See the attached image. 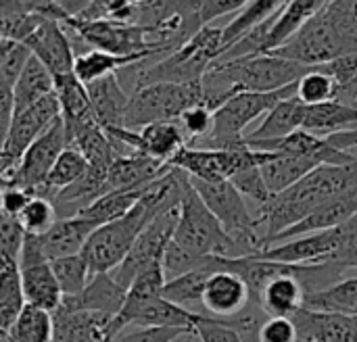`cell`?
Here are the masks:
<instances>
[{
	"label": "cell",
	"instance_id": "obj_19",
	"mask_svg": "<svg viewBox=\"0 0 357 342\" xmlns=\"http://www.w3.org/2000/svg\"><path fill=\"white\" fill-rule=\"evenodd\" d=\"M94 119L102 130L123 127V117L130 104V94L121 88L117 75H107L86 86Z\"/></svg>",
	"mask_w": 357,
	"mask_h": 342
},
{
	"label": "cell",
	"instance_id": "obj_29",
	"mask_svg": "<svg viewBox=\"0 0 357 342\" xmlns=\"http://www.w3.org/2000/svg\"><path fill=\"white\" fill-rule=\"evenodd\" d=\"M303 309L324 311V313H341V316H357V278H343L335 286L305 297Z\"/></svg>",
	"mask_w": 357,
	"mask_h": 342
},
{
	"label": "cell",
	"instance_id": "obj_17",
	"mask_svg": "<svg viewBox=\"0 0 357 342\" xmlns=\"http://www.w3.org/2000/svg\"><path fill=\"white\" fill-rule=\"evenodd\" d=\"M354 217H357V188L341 194V196H337V199H333L331 203H326L324 207H320L318 211L307 215L303 221H299L297 226H293L291 230H287L284 234L274 238V242L270 247L287 242V240H293V238H299V236H307V234L341 228L343 224H347Z\"/></svg>",
	"mask_w": 357,
	"mask_h": 342
},
{
	"label": "cell",
	"instance_id": "obj_36",
	"mask_svg": "<svg viewBox=\"0 0 357 342\" xmlns=\"http://www.w3.org/2000/svg\"><path fill=\"white\" fill-rule=\"evenodd\" d=\"M165 282H167V278H165L163 265L161 263L149 265L130 284L128 297H126V303L123 305L126 307H138V305L151 303L155 299H161V293H163Z\"/></svg>",
	"mask_w": 357,
	"mask_h": 342
},
{
	"label": "cell",
	"instance_id": "obj_50",
	"mask_svg": "<svg viewBox=\"0 0 357 342\" xmlns=\"http://www.w3.org/2000/svg\"><path fill=\"white\" fill-rule=\"evenodd\" d=\"M0 342H10V341H8V336H6V332H4V330H0Z\"/></svg>",
	"mask_w": 357,
	"mask_h": 342
},
{
	"label": "cell",
	"instance_id": "obj_5",
	"mask_svg": "<svg viewBox=\"0 0 357 342\" xmlns=\"http://www.w3.org/2000/svg\"><path fill=\"white\" fill-rule=\"evenodd\" d=\"M272 159V153L253 150L249 146L238 150H211V148H195L184 146L169 165L176 169H182L190 180L201 182H230L234 176L261 167Z\"/></svg>",
	"mask_w": 357,
	"mask_h": 342
},
{
	"label": "cell",
	"instance_id": "obj_39",
	"mask_svg": "<svg viewBox=\"0 0 357 342\" xmlns=\"http://www.w3.org/2000/svg\"><path fill=\"white\" fill-rule=\"evenodd\" d=\"M178 123L182 125L186 138H188V146H195L197 142L205 140L211 134L213 127V111H209L205 104H197L190 107L188 111L182 113V117L178 119Z\"/></svg>",
	"mask_w": 357,
	"mask_h": 342
},
{
	"label": "cell",
	"instance_id": "obj_25",
	"mask_svg": "<svg viewBox=\"0 0 357 342\" xmlns=\"http://www.w3.org/2000/svg\"><path fill=\"white\" fill-rule=\"evenodd\" d=\"M320 163L312 157H299V155H272V159L261 165V176L266 180L268 190L274 194H280L301 182L305 176H310Z\"/></svg>",
	"mask_w": 357,
	"mask_h": 342
},
{
	"label": "cell",
	"instance_id": "obj_7",
	"mask_svg": "<svg viewBox=\"0 0 357 342\" xmlns=\"http://www.w3.org/2000/svg\"><path fill=\"white\" fill-rule=\"evenodd\" d=\"M98 226L82 215L75 217H63L59 219L46 234L42 236H27L23 240L19 267H31L40 263H50L61 257L77 255L82 253L84 244L88 242L90 234Z\"/></svg>",
	"mask_w": 357,
	"mask_h": 342
},
{
	"label": "cell",
	"instance_id": "obj_24",
	"mask_svg": "<svg viewBox=\"0 0 357 342\" xmlns=\"http://www.w3.org/2000/svg\"><path fill=\"white\" fill-rule=\"evenodd\" d=\"M21 286L25 303L48 313H56L63 303V293L50 270V263H40L21 270Z\"/></svg>",
	"mask_w": 357,
	"mask_h": 342
},
{
	"label": "cell",
	"instance_id": "obj_23",
	"mask_svg": "<svg viewBox=\"0 0 357 342\" xmlns=\"http://www.w3.org/2000/svg\"><path fill=\"white\" fill-rule=\"evenodd\" d=\"M303 113L305 104L291 96L282 102H278L261 121V125L245 136V142H268V140H280L301 130L303 125Z\"/></svg>",
	"mask_w": 357,
	"mask_h": 342
},
{
	"label": "cell",
	"instance_id": "obj_34",
	"mask_svg": "<svg viewBox=\"0 0 357 342\" xmlns=\"http://www.w3.org/2000/svg\"><path fill=\"white\" fill-rule=\"evenodd\" d=\"M50 270L59 282L63 297H77L88 286V282L92 278L88 261L84 259L82 253L50 261Z\"/></svg>",
	"mask_w": 357,
	"mask_h": 342
},
{
	"label": "cell",
	"instance_id": "obj_10",
	"mask_svg": "<svg viewBox=\"0 0 357 342\" xmlns=\"http://www.w3.org/2000/svg\"><path fill=\"white\" fill-rule=\"evenodd\" d=\"M61 117V107L59 100L52 94L44 96L42 100H38L36 104H31L29 109L13 115L4 146H2V155H6L8 159L17 161L23 157V153Z\"/></svg>",
	"mask_w": 357,
	"mask_h": 342
},
{
	"label": "cell",
	"instance_id": "obj_4",
	"mask_svg": "<svg viewBox=\"0 0 357 342\" xmlns=\"http://www.w3.org/2000/svg\"><path fill=\"white\" fill-rule=\"evenodd\" d=\"M203 104L201 81L192 84H151L130 94L123 117L126 130H142L151 123L178 121L190 107Z\"/></svg>",
	"mask_w": 357,
	"mask_h": 342
},
{
	"label": "cell",
	"instance_id": "obj_45",
	"mask_svg": "<svg viewBox=\"0 0 357 342\" xmlns=\"http://www.w3.org/2000/svg\"><path fill=\"white\" fill-rule=\"evenodd\" d=\"M245 4L247 0H203L199 2V23L201 27H209L215 19L243 10Z\"/></svg>",
	"mask_w": 357,
	"mask_h": 342
},
{
	"label": "cell",
	"instance_id": "obj_30",
	"mask_svg": "<svg viewBox=\"0 0 357 342\" xmlns=\"http://www.w3.org/2000/svg\"><path fill=\"white\" fill-rule=\"evenodd\" d=\"M86 169H88L86 159L75 148L67 146L61 153V157L56 159V163L52 165V169H50V173H48V178L44 182V186L38 190L36 196H42V199L52 201L61 190L73 186L86 173Z\"/></svg>",
	"mask_w": 357,
	"mask_h": 342
},
{
	"label": "cell",
	"instance_id": "obj_20",
	"mask_svg": "<svg viewBox=\"0 0 357 342\" xmlns=\"http://www.w3.org/2000/svg\"><path fill=\"white\" fill-rule=\"evenodd\" d=\"M324 6V0H291L284 2L282 8L274 15L266 46H264V54L276 52L278 48H282L284 44H289L297 31Z\"/></svg>",
	"mask_w": 357,
	"mask_h": 342
},
{
	"label": "cell",
	"instance_id": "obj_33",
	"mask_svg": "<svg viewBox=\"0 0 357 342\" xmlns=\"http://www.w3.org/2000/svg\"><path fill=\"white\" fill-rule=\"evenodd\" d=\"M23 286H21V267L6 265L0 267V330H8L19 313L25 307Z\"/></svg>",
	"mask_w": 357,
	"mask_h": 342
},
{
	"label": "cell",
	"instance_id": "obj_46",
	"mask_svg": "<svg viewBox=\"0 0 357 342\" xmlns=\"http://www.w3.org/2000/svg\"><path fill=\"white\" fill-rule=\"evenodd\" d=\"M320 67L337 81V88H341L357 73V54H343L326 65H320Z\"/></svg>",
	"mask_w": 357,
	"mask_h": 342
},
{
	"label": "cell",
	"instance_id": "obj_28",
	"mask_svg": "<svg viewBox=\"0 0 357 342\" xmlns=\"http://www.w3.org/2000/svg\"><path fill=\"white\" fill-rule=\"evenodd\" d=\"M142 61H146V56H117V54H109V52H100V50H86L75 56L73 75L82 84L88 86L96 79L115 75L117 71L132 67L136 63H142Z\"/></svg>",
	"mask_w": 357,
	"mask_h": 342
},
{
	"label": "cell",
	"instance_id": "obj_8",
	"mask_svg": "<svg viewBox=\"0 0 357 342\" xmlns=\"http://www.w3.org/2000/svg\"><path fill=\"white\" fill-rule=\"evenodd\" d=\"M178 213H180V207H172V209L157 213L140 232V236L136 238L134 247L130 249L121 265L109 272L123 288H130V284L142 270H146L153 263H161L163 253L174 238V232L178 226Z\"/></svg>",
	"mask_w": 357,
	"mask_h": 342
},
{
	"label": "cell",
	"instance_id": "obj_12",
	"mask_svg": "<svg viewBox=\"0 0 357 342\" xmlns=\"http://www.w3.org/2000/svg\"><path fill=\"white\" fill-rule=\"evenodd\" d=\"M31 56H36L54 77L73 73V46L69 31L61 21L46 19L25 42H23Z\"/></svg>",
	"mask_w": 357,
	"mask_h": 342
},
{
	"label": "cell",
	"instance_id": "obj_11",
	"mask_svg": "<svg viewBox=\"0 0 357 342\" xmlns=\"http://www.w3.org/2000/svg\"><path fill=\"white\" fill-rule=\"evenodd\" d=\"M253 305L247 282L226 270L209 276L203 293V316L213 320H234Z\"/></svg>",
	"mask_w": 357,
	"mask_h": 342
},
{
	"label": "cell",
	"instance_id": "obj_6",
	"mask_svg": "<svg viewBox=\"0 0 357 342\" xmlns=\"http://www.w3.org/2000/svg\"><path fill=\"white\" fill-rule=\"evenodd\" d=\"M270 54L305 67H320L349 52L324 2V6L297 31L289 44Z\"/></svg>",
	"mask_w": 357,
	"mask_h": 342
},
{
	"label": "cell",
	"instance_id": "obj_1",
	"mask_svg": "<svg viewBox=\"0 0 357 342\" xmlns=\"http://www.w3.org/2000/svg\"><path fill=\"white\" fill-rule=\"evenodd\" d=\"M354 188H357V159L347 165H320L289 190L274 194L255 215L264 226L266 249L274 238Z\"/></svg>",
	"mask_w": 357,
	"mask_h": 342
},
{
	"label": "cell",
	"instance_id": "obj_26",
	"mask_svg": "<svg viewBox=\"0 0 357 342\" xmlns=\"http://www.w3.org/2000/svg\"><path fill=\"white\" fill-rule=\"evenodd\" d=\"M52 92H54V75L36 56H29L27 65L23 67L13 88L15 115L29 109L31 104H36L38 100H42Z\"/></svg>",
	"mask_w": 357,
	"mask_h": 342
},
{
	"label": "cell",
	"instance_id": "obj_22",
	"mask_svg": "<svg viewBox=\"0 0 357 342\" xmlns=\"http://www.w3.org/2000/svg\"><path fill=\"white\" fill-rule=\"evenodd\" d=\"M357 127V109L351 104L331 100L324 104H314L305 107L303 113V125L301 130L318 136V138H328L347 130Z\"/></svg>",
	"mask_w": 357,
	"mask_h": 342
},
{
	"label": "cell",
	"instance_id": "obj_48",
	"mask_svg": "<svg viewBox=\"0 0 357 342\" xmlns=\"http://www.w3.org/2000/svg\"><path fill=\"white\" fill-rule=\"evenodd\" d=\"M339 102H345V104H351L357 109V73L341 88H337V98Z\"/></svg>",
	"mask_w": 357,
	"mask_h": 342
},
{
	"label": "cell",
	"instance_id": "obj_40",
	"mask_svg": "<svg viewBox=\"0 0 357 342\" xmlns=\"http://www.w3.org/2000/svg\"><path fill=\"white\" fill-rule=\"evenodd\" d=\"M337 232H339V247L335 255L328 259V263H335L345 272L357 270V217L337 228Z\"/></svg>",
	"mask_w": 357,
	"mask_h": 342
},
{
	"label": "cell",
	"instance_id": "obj_47",
	"mask_svg": "<svg viewBox=\"0 0 357 342\" xmlns=\"http://www.w3.org/2000/svg\"><path fill=\"white\" fill-rule=\"evenodd\" d=\"M33 196L17 186H8L2 194H0V209L4 213H8L10 217H19V213L27 207V203Z\"/></svg>",
	"mask_w": 357,
	"mask_h": 342
},
{
	"label": "cell",
	"instance_id": "obj_16",
	"mask_svg": "<svg viewBox=\"0 0 357 342\" xmlns=\"http://www.w3.org/2000/svg\"><path fill=\"white\" fill-rule=\"evenodd\" d=\"M291 320L297 328V342H357L356 318L299 309Z\"/></svg>",
	"mask_w": 357,
	"mask_h": 342
},
{
	"label": "cell",
	"instance_id": "obj_14",
	"mask_svg": "<svg viewBox=\"0 0 357 342\" xmlns=\"http://www.w3.org/2000/svg\"><path fill=\"white\" fill-rule=\"evenodd\" d=\"M128 297L123 288L111 274H94L88 286L77 297H63V303L56 313L73 311H94L109 318H117Z\"/></svg>",
	"mask_w": 357,
	"mask_h": 342
},
{
	"label": "cell",
	"instance_id": "obj_15",
	"mask_svg": "<svg viewBox=\"0 0 357 342\" xmlns=\"http://www.w3.org/2000/svg\"><path fill=\"white\" fill-rule=\"evenodd\" d=\"M172 169L169 163H161L146 155H128L117 157L107 171L105 190L109 192H126V190H140L151 186L153 182L161 180Z\"/></svg>",
	"mask_w": 357,
	"mask_h": 342
},
{
	"label": "cell",
	"instance_id": "obj_49",
	"mask_svg": "<svg viewBox=\"0 0 357 342\" xmlns=\"http://www.w3.org/2000/svg\"><path fill=\"white\" fill-rule=\"evenodd\" d=\"M8 186H10V182H8V180H6L4 176H2V173H0V194H2V192H4V190L8 188Z\"/></svg>",
	"mask_w": 357,
	"mask_h": 342
},
{
	"label": "cell",
	"instance_id": "obj_3",
	"mask_svg": "<svg viewBox=\"0 0 357 342\" xmlns=\"http://www.w3.org/2000/svg\"><path fill=\"white\" fill-rule=\"evenodd\" d=\"M172 242L192 257L236 259L232 240L228 238L215 215L201 201L192 184H188L184 190L180 213H178V226Z\"/></svg>",
	"mask_w": 357,
	"mask_h": 342
},
{
	"label": "cell",
	"instance_id": "obj_27",
	"mask_svg": "<svg viewBox=\"0 0 357 342\" xmlns=\"http://www.w3.org/2000/svg\"><path fill=\"white\" fill-rule=\"evenodd\" d=\"M282 0H251L238 10V15L222 27V54L251 33L257 25L274 17L282 8Z\"/></svg>",
	"mask_w": 357,
	"mask_h": 342
},
{
	"label": "cell",
	"instance_id": "obj_9",
	"mask_svg": "<svg viewBox=\"0 0 357 342\" xmlns=\"http://www.w3.org/2000/svg\"><path fill=\"white\" fill-rule=\"evenodd\" d=\"M69 146L67 142V130L63 119L59 117L19 159V165L10 178V186H17L31 196L38 194V190L44 186L52 165L61 157V153Z\"/></svg>",
	"mask_w": 357,
	"mask_h": 342
},
{
	"label": "cell",
	"instance_id": "obj_37",
	"mask_svg": "<svg viewBox=\"0 0 357 342\" xmlns=\"http://www.w3.org/2000/svg\"><path fill=\"white\" fill-rule=\"evenodd\" d=\"M17 221L21 224V228L27 236H42L59 221V213H56L52 201L33 196L27 203V207L19 213Z\"/></svg>",
	"mask_w": 357,
	"mask_h": 342
},
{
	"label": "cell",
	"instance_id": "obj_38",
	"mask_svg": "<svg viewBox=\"0 0 357 342\" xmlns=\"http://www.w3.org/2000/svg\"><path fill=\"white\" fill-rule=\"evenodd\" d=\"M25 232L17 217H10L0 209V267L19 265Z\"/></svg>",
	"mask_w": 357,
	"mask_h": 342
},
{
	"label": "cell",
	"instance_id": "obj_31",
	"mask_svg": "<svg viewBox=\"0 0 357 342\" xmlns=\"http://www.w3.org/2000/svg\"><path fill=\"white\" fill-rule=\"evenodd\" d=\"M6 336L10 342H54V318L44 309L25 305Z\"/></svg>",
	"mask_w": 357,
	"mask_h": 342
},
{
	"label": "cell",
	"instance_id": "obj_18",
	"mask_svg": "<svg viewBox=\"0 0 357 342\" xmlns=\"http://www.w3.org/2000/svg\"><path fill=\"white\" fill-rule=\"evenodd\" d=\"M54 96H56L59 107H61V119H63L65 130H67V142H69V136L73 132L96 121L92 107H90L88 88L73 73L54 77Z\"/></svg>",
	"mask_w": 357,
	"mask_h": 342
},
{
	"label": "cell",
	"instance_id": "obj_43",
	"mask_svg": "<svg viewBox=\"0 0 357 342\" xmlns=\"http://www.w3.org/2000/svg\"><path fill=\"white\" fill-rule=\"evenodd\" d=\"M192 336H197L201 342H243L234 328L207 316H201V320L195 324Z\"/></svg>",
	"mask_w": 357,
	"mask_h": 342
},
{
	"label": "cell",
	"instance_id": "obj_35",
	"mask_svg": "<svg viewBox=\"0 0 357 342\" xmlns=\"http://www.w3.org/2000/svg\"><path fill=\"white\" fill-rule=\"evenodd\" d=\"M295 96L305 104H324L337 98V81L322 69V67H310V71L297 81Z\"/></svg>",
	"mask_w": 357,
	"mask_h": 342
},
{
	"label": "cell",
	"instance_id": "obj_44",
	"mask_svg": "<svg viewBox=\"0 0 357 342\" xmlns=\"http://www.w3.org/2000/svg\"><path fill=\"white\" fill-rule=\"evenodd\" d=\"M259 342H297V328L291 318H268L257 332Z\"/></svg>",
	"mask_w": 357,
	"mask_h": 342
},
{
	"label": "cell",
	"instance_id": "obj_41",
	"mask_svg": "<svg viewBox=\"0 0 357 342\" xmlns=\"http://www.w3.org/2000/svg\"><path fill=\"white\" fill-rule=\"evenodd\" d=\"M230 182L234 184V188H236L243 196L251 199V201L257 205V209H259V207H264V205L272 199V192L268 190L266 180H264V176H261V169H259V167L247 169V171H243V173L234 176Z\"/></svg>",
	"mask_w": 357,
	"mask_h": 342
},
{
	"label": "cell",
	"instance_id": "obj_32",
	"mask_svg": "<svg viewBox=\"0 0 357 342\" xmlns=\"http://www.w3.org/2000/svg\"><path fill=\"white\" fill-rule=\"evenodd\" d=\"M146 188L126 190V192H109V194L100 196L98 201H94L79 215L90 219V221H94L96 226H105V224H111L115 219H121L123 215H128L138 205V201L144 196Z\"/></svg>",
	"mask_w": 357,
	"mask_h": 342
},
{
	"label": "cell",
	"instance_id": "obj_51",
	"mask_svg": "<svg viewBox=\"0 0 357 342\" xmlns=\"http://www.w3.org/2000/svg\"><path fill=\"white\" fill-rule=\"evenodd\" d=\"M184 342H192V336H188V339H186V341Z\"/></svg>",
	"mask_w": 357,
	"mask_h": 342
},
{
	"label": "cell",
	"instance_id": "obj_2",
	"mask_svg": "<svg viewBox=\"0 0 357 342\" xmlns=\"http://www.w3.org/2000/svg\"><path fill=\"white\" fill-rule=\"evenodd\" d=\"M297 86V84H295ZM289 86L278 92H241L224 102L218 111H213V127L211 134L197 142L195 148H211V150H238L245 148V130L259 117H266L278 102L295 96L297 88Z\"/></svg>",
	"mask_w": 357,
	"mask_h": 342
},
{
	"label": "cell",
	"instance_id": "obj_52",
	"mask_svg": "<svg viewBox=\"0 0 357 342\" xmlns=\"http://www.w3.org/2000/svg\"><path fill=\"white\" fill-rule=\"evenodd\" d=\"M356 320H357V316H356Z\"/></svg>",
	"mask_w": 357,
	"mask_h": 342
},
{
	"label": "cell",
	"instance_id": "obj_13",
	"mask_svg": "<svg viewBox=\"0 0 357 342\" xmlns=\"http://www.w3.org/2000/svg\"><path fill=\"white\" fill-rule=\"evenodd\" d=\"M337 247H339V232L335 228V230L316 232L274 244L255 257L276 263H289V265H318V263H328Z\"/></svg>",
	"mask_w": 357,
	"mask_h": 342
},
{
	"label": "cell",
	"instance_id": "obj_42",
	"mask_svg": "<svg viewBox=\"0 0 357 342\" xmlns=\"http://www.w3.org/2000/svg\"><path fill=\"white\" fill-rule=\"evenodd\" d=\"M192 336L180 328H126L111 342H176Z\"/></svg>",
	"mask_w": 357,
	"mask_h": 342
},
{
	"label": "cell",
	"instance_id": "obj_21",
	"mask_svg": "<svg viewBox=\"0 0 357 342\" xmlns=\"http://www.w3.org/2000/svg\"><path fill=\"white\" fill-rule=\"evenodd\" d=\"M220 272V257H213L211 263L203 270H195L188 272L184 276L172 278L165 282L161 297L186 311L199 313L203 316V293H205V284L209 280L211 274Z\"/></svg>",
	"mask_w": 357,
	"mask_h": 342
}]
</instances>
